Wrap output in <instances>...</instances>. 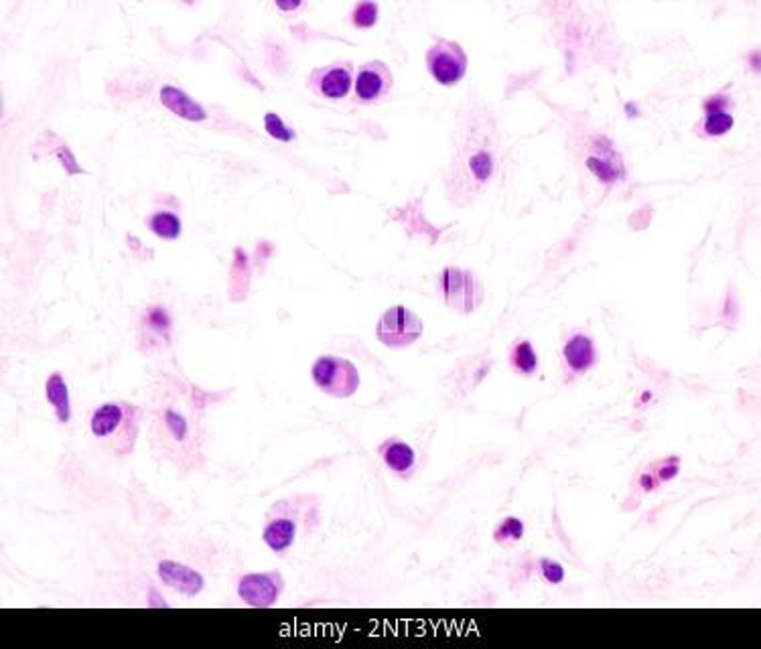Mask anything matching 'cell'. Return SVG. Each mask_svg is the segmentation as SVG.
<instances>
[{
	"instance_id": "6da1fadb",
	"label": "cell",
	"mask_w": 761,
	"mask_h": 649,
	"mask_svg": "<svg viewBox=\"0 0 761 649\" xmlns=\"http://www.w3.org/2000/svg\"><path fill=\"white\" fill-rule=\"evenodd\" d=\"M140 411L128 402H108L96 408L90 418L94 439L106 442L117 455H128L138 439Z\"/></svg>"
},
{
	"instance_id": "7a4b0ae2",
	"label": "cell",
	"mask_w": 761,
	"mask_h": 649,
	"mask_svg": "<svg viewBox=\"0 0 761 649\" xmlns=\"http://www.w3.org/2000/svg\"><path fill=\"white\" fill-rule=\"evenodd\" d=\"M315 386L333 398H350L360 388V371L350 360L323 355L311 368Z\"/></svg>"
},
{
	"instance_id": "3957f363",
	"label": "cell",
	"mask_w": 761,
	"mask_h": 649,
	"mask_svg": "<svg viewBox=\"0 0 761 649\" xmlns=\"http://www.w3.org/2000/svg\"><path fill=\"white\" fill-rule=\"evenodd\" d=\"M422 331H424V327H422L421 317L402 305L388 309L386 313L380 317V321L376 325L378 341L392 350L411 348V345H414L421 340Z\"/></svg>"
},
{
	"instance_id": "277c9868",
	"label": "cell",
	"mask_w": 761,
	"mask_h": 649,
	"mask_svg": "<svg viewBox=\"0 0 761 649\" xmlns=\"http://www.w3.org/2000/svg\"><path fill=\"white\" fill-rule=\"evenodd\" d=\"M439 290L445 305L455 309L457 313H473L477 305H482L483 292L482 284L477 282L472 270L445 269L439 277Z\"/></svg>"
},
{
	"instance_id": "5b68a950",
	"label": "cell",
	"mask_w": 761,
	"mask_h": 649,
	"mask_svg": "<svg viewBox=\"0 0 761 649\" xmlns=\"http://www.w3.org/2000/svg\"><path fill=\"white\" fill-rule=\"evenodd\" d=\"M431 76L442 86H455L467 74V53L455 41L437 39L427 51Z\"/></svg>"
},
{
	"instance_id": "8992f818",
	"label": "cell",
	"mask_w": 761,
	"mask_h": 649,
	"mask_svg": "<svg viewBox=\"0 0 761 649\" xmlns=\"http://www.w3.org/2000/svg\"><path fill=\"white\" fill-rule=\"evenodd\" d=\"M282 591H285V579L279 573H252L238 581V597L254 609L274 607Z\"/></svg>"
},
{
	"instance_id": "52a82bcc",
	"label": "cell",
	"mask_w": 761,
	"mask_h": 649,
	"mask_svg": "<svg viewBox=\"0 0 761 649\" xmlns=\"http://www.w3.org/2000/svg\"><path fill=\"white\" fill-rule=\"evenodd\" d=\"M353 84V67L351 64H338V66H325L317 67L309 76V87L315 94L330 100H341L350 94Z\"/></svg>"
},
{
	"instance_id": "ba28073f",
	"label": "cell",
	"mask_w": 761,
	"mask_h": 649,
	"mask_svg": "<svg viewBox=\"0 0 761 649\" xmlns=\"http://www.w3.org/2000/svg\"><path fill=\"white\" fill-rule=\"evenodd\" d=\"M392 71L384 61H368L360 67L356 77V96L361 102H374L384 97L392 87Z\"/></svg>"
},
{
	"instance_id": "9c48e42d",
	"label": "cell",
	"mask_w": 761,
	"mask_h": 649,
	"mask_svg": "<svg viewBox=\"0 0 761 649\" xmlns=\"http://www.w3.org/2000/svg\"><path fill=\"white\" fill-rule=\"evenodd\" d=\"M157 576L163 584L171 586L173 591L185 594V597H198L206 586V579L196 568L175 563V560H161L157 564Z\"/></svg>"
},
{
	"instance_id": "30bf717a",
	"label": "cell",
	"mask_w": 761,
	"mask_h": 649,
	"mask_svg": "<svg viewBox=\"0 0 761 649\" xmlns=\"http://www.w3.org/2000/svg\"><path fill=\"white\" fill-rule=\"evenodd\" d=\"M705 114H703V120L696 124V130L701 137H723L727 135V132L733 128V124H736V118H733L731 114V100L729 96L725 94H716L706 97L705 104Z\"/></svg>"
},
{
	"instance_id": "8fae6325",
	"label": "cell",
	"mask_w": 761,
	"mask_h": 649,
	"mask_svg": "<svg viewBox=\"0 0 761 649\" xmlns=\"http://www.w3.org/2000/svg\"><path fill=\"white\" fill-rule=\"evenodd\" d=\"M587 167L595 173L597 179L604 183H617L622 181L625 175L622 157L615 153L612 145H607V140L604 147L593 148V153L587 157Z\"/></svg>"
},
{
	"instance_id": "7c38bea8",
	"label": "cell",
	"mask_w": 761,
	"mask_h": 649,
	"mask_svg": "<svg viewBox=\"0 0 761 649\" xmlns=\"http://www.w3.org/2000/svg\"><path fill=\"white\" fill-rule=\"evenodd\" d=\"M563 358H564L566 368H569L573 373H577V376H581V373H585L587 370L595 366V361H597L595 345H593L591 337L577 333L564 343Z\"/></svg>"
},
{
	"instance_id": "4fadbf2b",
	"label": "cell",
	"mask_w": 761,
	"mask_h": 649,
	"mask_svg": "<svg viewBox=\"0 0 761 649\" xmlns=\"http://www.w3.org/2000/svg\"><path fill=\"white\" fill-rule=\"evenodd\" d=\"M158 97H161L165 108L171 110L173 114H177L179 118L191 120V122H201V120L208 118L206 108L193 100L189 94H185L183 90H179V87L163 86Z\"/></svg>"
},
{
	"instance_id": "5bb4252c",
	"label": "cell",
	"mask_w": 761,
	"mask_h": 649,
	"mask_svg": "<svg viewBox=\"0 0 761 649\" xmlns=\"http://www.w3.org/2000/svg\"><path fill=\"white\" fill-rule=\"evenodd\" d=\"M380 457L384 459L386 467L392 471V473L401 477H409L412 473L414 465H417V455L411 444H406L401 439H388L380 444Z\"/></svg>"
},
{
	"instance_id": "9a60e30c",
	"label": "cell",
	"mask_w": 761,
	"mask_h": 649,
	"mask_svg": "<svg viewBox=\"0 0 761 649\" xmlns=\"http://www.w3.org/2000/svg\"><path fill=\"white\" fill-rule=\"evenodd\" d=\"M297 538V523L289 518L272 520L262 532V540L272 553L285 554L287 550L295 544Z\"/></svg>"
},
{
	"instance_id": "2e32d148",
	"label": "cell",
	"mask_w": 761,
	"mask_h": 649,
	"mask_svg": "<svg viewBox=\"0 0 761 649\" xmlns=\"http://www.w3.org/2000/svg\"><path fill=\"white\" fill-rule=\"evenodd\" d=\"M46 394L49 404L53 406L57 421L61 424H67L72 418V400H69V388L66 384V378L59 371L51 373L46 384Z\"/></svg>"
},
{
	"instance_id": "e0dca14e",
	"label": "cell",
	"mask_w": 761,
	"mask_h": 649,
	"mask_svg": "<svg viewBox=\"0 0 761 649\" xmlns=\"http://www.w3.org/2000/svg\"><path fill=\"white\" fill-rule=\"evenodd\" d=\"M510 366L524 378L534 376L538 370V355L530 341H518L510 351Z\"/></svg>"
},
{
	"instance_id": "ac0fdd59",
	"label": "cell",
	"mask_w": 761,
	"mask_h": 649,
	"mask_svg": "<svg viewBox=\"0 0 761 649\" xmlns=\"http://www.w3.org/2000/svg\"><path fill=\"white\" fill-rule=\"evenodd\" d=\"M148 229L163 239H177L183 232V221L171 211H157L148 218Z\"/></svg>"
},
{
	"instance_id": "d6986e66",
	"label": "cell",
	"mask_w": 761,
	"mask_h": 649,
	"mask_svg": "<svg viewBox=\"0 0 761 649\" xmlns=\"http://www.w3.org/2000/svg\"><path fill=\"white\" fill-rule=\"evenodd\" d=\"M161 424L167 432V437L173 439L175 442L181 444L189 439L188 416H185L181 411H177V408H167V411H163Z\"/></svg>"
},
{
	"instance_id": "ffe728a7",
	"label": "cell",
	"mask_w": 761,
	"mask_h": 649,
	"mask_svg": "<svg viewBox=\"0 0 761 649\" xmlns=\"http://www.w3.org/2000/svg\"><path fill=\"white\" fill-rule=\"evenodd\" d=\"M524 530H526L524 522H522L520 518H514V515H510V518H503L493 530L495 544H500L502 548L518 544V542L524 538Z\"/></svg>"
},
{
	"instance_id": "44dd1931",
	"label": "cell",
	"mask_w": 761,
	"mask_h": 649,
	"mask_svg": "<svg viewBox=\"0 0 761 649\" xmlns=\"http://www.w3.org/2000/svg\"><path fill=\"white\" fill-rule=\"evenodd\" d=\"M378 21V5L370 3V0H361L351 11V23L358 29H368V26H374Z\"/></svg>"
},
{
	"instance_id": "7402d4cb",
	"label": "cell",
	"mask_w": 761,
	"mask_h": 649,
	"mask_svg": "<svg viewBox=\"0 0 761 649\" xmlns=\"http://www.w3.org/2000/svg\"><path fill=\"white\" fill-rule=\"evenodd\" d=\"M536 571L548 584H563L564 581V566L553 558H538Z\"/></svg>"
},
{
	"instance_id": "603a6c76",
	"label": "cell",
	"mask_w": 761,
	"mask_h": 649,
	"mask_svg": "<svg viewBox=\"0 0 761 649\" xmlns=\"http://www.w3.org/2000/svg\"><path fill=\"white\" fill-rule=\"evenodd\" d=\"M650 471H652L654 475H656L660 485L666 483V482H672V479L678 477V473H680V459L678 457L660 459L658 463H654L650 467Z\"/></svg>"
},
{
	"instance_id": "cb8c5ba5",
	"label": "cell",
	"mask_w": 761,
	"mask_h": 649,
	"mask_svg": "<svg viewBox=\"0 0 761 649\" xmlns=\"http://www.w3.org/2000/svg\"><path fill=\"white\" fill-rule=\"evenodd\" d=\"M264 127H267L270 137L279 138V140L290 142V140L295 138V130L290 128V127H287V124L280 120L279 114H274V112H269L267 117H264Z\"/></svg>"
},
{
	"instance_id": "d4e9b609",
	"label": "cell",
	"mask_w": 761,
	"mask_h": 649,
	"mask_svg": "<svg viewBox=\"0 0 761 649\" xmlns=\"http://www.w3.org/2000/svg\"><path fill=\"white\" fill-rule=\"evenodd\" d=\"M638 485H640L642 492L650 493V492H656V489L660 487V482H658L656 475H654L650 469H645L644 473L640 475V479H638Z\"/></svg>"
},
{
	"instance_id": "484cf974",
	"label": "cell",
	"mask_w": 761,
	"mask_h": 649,
	"mask_svg": "<svg viewBox=\"0 0 761 649\" xmlns=\"http://www.w3.org/2000/svg\"><path fill=\"white\" fill-rule=\"evenodd\" d=\"M277 6L280 8V11H293V8L300 6V3H299V0H297V3H282V0H279Z\"/></svg>"
}]
</instances>
